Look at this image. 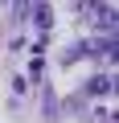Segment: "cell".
Wrapping results in <instances>:
<instances>
[{
	"mask_svg": "<svg viewBox=\"0 0 119 123\" xmlns=\"http://www.w3.org/2000/svg\"><path fill=\"white\" fill-rule=\"evenodd\" d=\"M33 21L45 29V25H49V8H45V4H33Z\"/></svg>",
	"mask_w": 119,
	"mask_h": 123,
	"instance_id": "cell-2",
	"label": "cell"
},
{
	"mask_svg": "<svg viewBox=\"0 0 119 123\" xmlns=\"http://www.w3.org/2000/svg\"><path fill=\"white\" fill-rule=\"evenodd\" d=\"M107 90H111V78H107V74L90 78V94H107Z\"/></svg>",
	"mask_w": 119,
	"mask_h": 123,
	"instance_id": "cell-1",
	"label": "cell"
}]
</instances>
